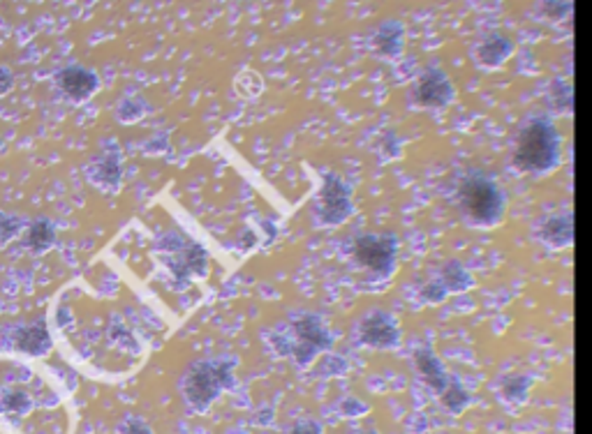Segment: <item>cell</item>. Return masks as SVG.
Here are the masks:
<instances>
[{"label":"cell","mask_w":592,"mask_h":434,"mask_svg":"<svg viewBox=\"0 0 592 434\" xmlns=\"http://www.w3.org/2000/svg\"><path fill=\"white\" fill-rule=\"evenodd\" d=\"M236 361H197L190 363L181 377V395L185 405L197 414L209 412V406L225 390H232L236 384L234 377Z\"/></svg>","instance_id":"6da1fadb"},{"label":"cell","mask_w":592,"mask_h":434,"mask_svg":"<svg viewBox=\"0 0 592 434\" xmlns=\"http://www.w3.org/2000/svg\"><path fill=\"white\" fill-rule=\"evenodd\" d=\"M560 143L558 132L548 120L539 119L530 123L518 136L514 162L523 171H547L558 162Z\"/></svg>","instance_id":"7a4b0ae2"},{"label":"cell","mask_w":592,"mask_h":434,"mask_svg":"<svg viewBox=\"0 0 592 434\" xmlns=\"http://www.w3.org/2000/svg\"><path fill=\"white\" fill-rule=\"evenodd\" d=\"M461 199L470 220L477 225H493L502 215V192L484 176L467 178L461 187Z\"/></svg>","instance_id":"3957f363"},{"label":"cell","mask_w":592,"mask_h":434,"mask_svg":"<svg viewBox=\"0 0 592 434\" xmlns=\"http://www.w3.org/2000/svg\"><path fill=\"white\" fill-rule=\"evenodd\" d=\"M315 215L317 222L325 226L342 225L352 215V199H349L348 183L341 176L326 174L322 178V190L315 201Z\"/></svg>","instance_id":"277c9868"},{"label":"cell","mask_w":592,"mask_h":434,"mask_svg":"<svg viewBox=\"0 0 592 434\" xmlns=\"http://www.w3.org/2000/svg\"><path fill=\"white\" fill-rule=\"evenodd\" d=\"M160 261L177 277L178 284H185L190 277H206V268H209V254L194 241H188L177 252L160 254Z\"/></svg>","instance_id":"5b68a950"},{"label":"cell","mask_w":592,"mask_h":434,"mask_svg":"<svg viewBox=\"0 0 592 434\" xmlns=\"http://www.w3.org/2000/svg\"><path fill=\"white\" fill-rule=\"evenodd\" d=\"M354 259L375 273H389L396 259V241L393 236H373L366 233L354 241Z\"/></svg>","instance_id":"8992f818"},{"label":"cell","mask_w":592,"mask_h":434,"mask_svg":"<svg viewBox=\"0 0 592 434\" xmlns=\"http://www.w3.org/2000/svg\"><path fill=\"white\" fill-rule=\"evenodd\" d=\"M53 81H56L58 91L72 102L88 100L100 88L97 74L93 70L84 68V65H68V68L58 70Z\"/></svg>","instance_id":"52a82bcc"},{"label":"cell","mask_w":592,"mask_h":434,"mask_svg":"<svg viewBox=\"0 0 592 434\" xmlns=\"http://www.w3.org/2000/svg\"><path fill=\"white\" fill-rule=\"evenodd\" d=\"M359 340L366 347H396L399 342V328L387 312H370L359 323Z\"/></svg>","instance_id":"ba28073f"},{"label":"cell","mask_w":592,"mask_h":434,"mask_svg":"<svg viewBox=\"0 0 592 434\" xmlns=\"http://www.w3.org/2000/svg\"><path fill=\"white\" fill-rule=\"evenodd\" d=\"M292 335L296 342L310 344L317 351L331 349L333 338H331L326 323L317 315H299L292 319Z\"/></svg>","instance_id":"9c48e42d"},{"label":"cell","mask_w":592,"mask_h":434,"mask_svg":"<svg viewBox=\"0 0 592 434\" xmlns=\"http://www.w3.org/2000/svg\"><path fill=\"white\" fill-rule=\"evenodd\" d=\"M12 342H14V349L26 356H33V358H40V356L52 351V335L46 331L45 322L19 326L17 331L12 333Z\"/></svg>","instance_id":"30bf717a"},{"label":"cell","mask_w":592,"mask_h":434,"mask_svg":"<svg viewBox=\"0 0 592 434\" xmlns=\"http://www.w3.org/2000/svg\"><path fill=\"white\" fill-rule=\"evenodd\" d=\"M23 381L0 386V414L3 416H29L35 412V406H37L35 390L29 389Z\"/></svg>","instance_id":"8fae6325"},{"label":"cell","mask_w":592,"mask_h":434,"mask_svg":"<svg viewBox=\"0 0 592 434\" xmlns=\"http://www.w3.org/2000/svg\"><path fill=\"white\" fill-rule=\"evenodd\" d=\"M86 178L97 185L100 190L107 192H116L123 178V167H120L119 155H104L100 160H93L91 164H86Z\"/></svg>","instance_id":"7c38bea8"},{"label":"cell","mask_w":592,"mask_h":434,"mask_svg":"<svg viewBox=\"0 0 592 434\" xmlns=\"http://www.w3.org/2000/svg\"><path fill=\"white\" fill-rule=\"evenodd\" d=\"M451 88L449 81L438 70H431L422 77L419 86H416V100L423 102V104H435V107H442L444 102H449Z\"/></svg>","instance_id":"4fadbf2b"},{"label":"cell","mask_w":592,"mask_h":434,"mask_svg":"<svg viewBox=\"0 0 592 434\" xmlns=\"http://www.w3.org/2000/svg\"><path fill=\"white\" fill-rule=\"evenodd\" d=\"M56 242V226L52 220L46 217H37L29 225V232H26V245H29L33 252H46V250L53 248Z\"/></svg>","instance_id":"5bb4252c"},{"label":"cell","mask_w":592,"mask_h":434,"mask_svg":"<svg viewBox=\"0 0 592 434\" xmlns=\"http://www.w3.org/2000/svg\"><path fill=\"white\" fill-rule=\"evenodd\" d=\"M400 42H403V30L399 23H384L375 35V49L384 56H396L400 51Z\"/></svg>","instance_id":"9a60e30c"},{"label":"cell","mask_w":592,"mask_h":434,"mask_svg":"<svg viewBox=\"0 0 592 434\" xmlns=\"http://www.w3.org/2000/svg\"><path fill=\"white\" fill-rule=\"evenodd\" d=\"M544 238L555 245H567L571 241V220L570 215H563V217H553L544 226Z\"/></svg>","instance_id":"2e32d148"},{"label":"cell","mask_w":592,"mask_h":434,"mask_svg":"<svg viewBox=\"0 0 592 434\" xmlns=\"http://www.w3.org/2000/svg\"><path fill=\"white\" fill-rule=\"evenodd\" d=\"M144 111H146V107H144V100H139L137 95H126L123 100L119 102V109H116L120 123H127V125L142 119Z\"/></svg>","instance_id":"e0dca14e"},{"label":"cell","mask_w":592,"mask_h":434,"mask_svg":"<svg viewBox=\"0 0 592 434\" xmlns=\"http://www.w3.org/2000/svg\"><path fill=\"white\" fill-rule=\"evenodd\" d=\"M26 220L14 213H0V248L7 245L12 238H17L23 232Z\"/></svg>","instance_id":"ac0fdd59"},{"label":"cell","mask_w":592,"mask_h":434,"mask_svg":"<svg viewBox=\"0 0 592 434\" xmlns=\"http://www.w3.org/2000/svg\"><path fill=\"white\" fill-rule=\"evenodd\" d=\"M345 370H348V365H345L342 358H338V356H325V358L319 361L315 374H319V377H331V374H341L345 373Z\"/></svg>","instance_id":"d6986e66"},{"label":"cell","mask_w":592,"mask_h":434,"mask_svg":"<svg viewBox=\"0 0 592 434\" xmlns=\"http://www.w3.org/2000/svg\"><path fill=\"white\" fill-rule=\"evenodd\" d=\"M119 434H153L151 425L139 416H127L123 418V423L119 425Z\"/></svg>","instance_id":"ffe728a7"},{"label":"cell","mask_w":592,"mask_h":434,"mask_svg":"<svg viewBox=\"0 0 592 434\" xmlns=\"http://www.w3.org/2000/svg\"><path fill=\"white\" fill-rule=\"evenodd\" d=\"M287 434H325V430L319 428L317 423H313V421H301V423H296Z\"/></svg>","instance_id":"44dd1931"},{"label":"cell","mask_w":592,"mask_h":434,"mask_svg":"<svg viewBox=\"0 0 592 434\" xmlns=\"http://www.w3.org/2000/svg\"><path fill=\"white\" fill-rule=\"evenodd\" d=\"M341 412L345 414V416H359V414L366 412V405H359L354 397H349V400H345L341 405Z\"/></svg>","instance_id":"7402d4cb"},{"label":"cell","mask_w":592,"mask_h":434,"mask_svg":"<svg viewBox=\"0 0 592 434\" xmlns=\"http://www.w3.org/2000/svg\"><path fill=\"white\" fill-rule=\"evenodd\" d=\"M12 84H14V77H12L10 70L0 68V95H5L12 88Z\"/></svg>","instance_id":"603a6c76"},{"label":"cell","mask_w":592,"mask_h":434,"mask_svg":"<svg viewBox=\"0 0 592 434\" xmlns=\"http://www.w3.org/2000/svg\"><path fill=\"white\" fill-rule=\"evenodd\" d=\"M144 151H146V152L167 151V135H160V139H158V136H155V139H151V143H146V146H144Z\"/></svg>","instance_id":"cb8c5ba5"},{"label":"cell","mask_w":592,"mask_h":434,"mask_svg":"<svg viewBox=\"0 0 592 434\" xmlns=\"http://www.w3.org/2000/svg\"><path fill=\"white\" fill-rule=\"evenodd\" d=\"M70 319H72V315H70L68 307H61V310H58V326L65 328V322H70Z\"/></svg>","instance_id":"d4e9b609"},{"label":"cell","mask_w":592,"mask_h":434,"mask_svg":"<svg viewBox=\"0 0 592 434\" xmlns=\"http://www.w3.org/2000/svg\"><path fill=\"white\" fill-rule=\"evenodd\" d=\"M357 434H375V432H357Z\"/></svg>","instance_id":"484cf974"}]
</instances>
